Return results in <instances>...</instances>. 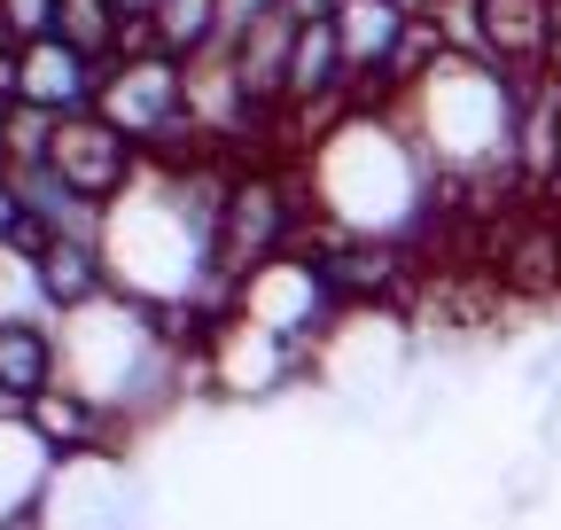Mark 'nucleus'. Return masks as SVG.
<instances>
[{
  "mask_svg": "<svg viewBox=\"0 0 561 530\" xmlns=\"http://www.w3.org/2000/svg\"><path fill=\"white\" fill-rule=\"evenodd\" d=\"M55 344H62V390H79L87 406L125 437V429H149L157 414H172L195 382V344L180 327L133 297H94L79 312L55 320Z\"/></svg>",
  "mask_w": 561,
  "mask_h": 530,
  "instance_id": "3",
  "label": "nucleus"
},
{
  "mask_svg": "<svg viewBox=\"0 0 561 530\" xmlns=\"http://www.w3.org/2000/svg\"><path fill=\"white\" fill-rule=\"evenodd\" d=\"M16 164V110H0V172Z\"/></svg>",
  "mask_w": 561,
  "mask_h": 530,
  "instance_id": "21",
  "label": "nucleus"
},
{
  "mask_svg": "<svg viewBox=\"0 0 561 530\" xmlns=\"http://www.w3.org/2000/svg\"><path fill=\"white\" fill-rule=\"evenodd\" d=\"M149 39L157 55L172 62H203V55H219L227 47V24H219V0H157V16H149Z\"/></svg>",
  "mask_w": 561,
  "mask_h": 530,
  "instance_id": "13",
  "label": "nucleus"
},
{
  "mask_svg": "<svg viewBox=\"0 0 561 530\" xmlns=\"http://www.w3.org/2000/svg\"><path fill=\"white\" fill-rule=\"evenodd\" d=\"M32 234V211H24V187L16 172H0V242H24Z\"/></svg>",
  "mask_w": 561,
  "mask_h": 530,
  "instance_id": "17",
  "label": "nucleus"
},
{
  "mask_svg": "<svg viewBox=\"0 0 561 530\" xmlns=\"http://www.w3.org/2000/svg\"><path fill=\"white\" fill-rule=\"evenodd\" d=\"M305 204H312V227L335 242L413 250L445 211V180L413 149V132L390 102H351L305 149Z\"/></svg>",
  "mask_w": 561,
  "mask_h": 530,
  "instance_id": "1",
  "label": "nucleus"
},
{
  "mask_svg": "<svg viewBox=\"0 0 561 530\" xmlns=\"http://www.w3.org/2000/svg\"><path fill=\"white\" fill-rule=\"evenodd\" d=\"M546 110H553V195H561V79H546Z\"/></svg>",
  "mask_w": 561,
  "mask_h": 530,
  "instance_id": "19",
  "label": "nucleus"
},
{
  "mask_svg": "<svg viewBox=\"0 0 561 530\" xmlns=\"http://www.w3.org/2000/svg\"><path fill=\"white\" fill-rule=\"evenodd\" d=\"M16 71H24V55L0 39V110H16Z\"/></svg>",
  "mask_w": 561,
  "mask_h": 530,
  "instance_id": "18",
  "label": "nucleus"
},
{
  "mask_svg": "<svg viewBox=\"0 0 561 530\" xmlns=\"http://www.w3.org/2000/svg\"><path fill=\"white\" fill-rule=\"evenodd\" d=\"M0 327H55L39 242H0Z\"/></svg>",
  "mask_w": 561,
  "mask_h": 530,
  "instance_id": "14",
  "label": "nucleus"
},
{
  "mask_svg": "<svg viewBox=\"0 0 561 530\" xmlns=\"http://www.w3.org/2000/svg\"><path fill=\"white\" fill-rule=\"evenodd\" d=\"M110 9L133 24V32H149V16H157V0H110Z\"/></svg>",
  "mask_w": 561,
  "mask_h": 530,
  "instance_id": "20",
  "label": "nucleus"
},
{
  "mask_svg": "<svg viewBox=\"0 0 561 530\" xmlns=\"http://www.w3.org/2000/svg\"><path fill=\"white\" fill-rule=\"evenodd\" d=\"M234 312H250L257 327H273V336H289L297 352L320 359V344L335 336V320L351 312V297L335 289V274H328L320 250H280V257L257 265V274H242Z\"/></svg>",
  "mask_w": 561,
  "mask_h": 530,
  "instance_id": "5",
  "label": "nucleus"
},
{
  "mask_svg": "<svg viewBox=\"0 0 561 530\" xmlns=\"http://www.w3.org/2000/svg\"><path fill=\"white\" fill-rule=\"evenodd\" d=\"M55 484H62V452L16 406H0V530H39Z\"/></svg>",
  "mask_w": 561,
  "mask_h": 530,
  "instance_id": "8",
  "label": "nucleus"
},
{
  "mask_svg": "<svg viewBox=\"0 0 561 530\" xmlns=\"http://www.w3.org/2000/svg\"><path fill=\"white\" fill-rule=\"evenodd\" d=\"M94 117H110L140 157H195V117H187V62L157 55L149 39L125 47L110 71H102V94H94Z\"/></svg>",
  "mask_w": 561,
  "mask_h": 530,
  "instance_id": "4",
  "label": "nucleus"
},
{
  "mask_svg": "<svg viewBox=\"0 0 561 530\" xmlns=\"http://www.w3.org/2000/svg\"><path fill=\"white\" fill-rule=\"evenodd\" d=\"M405 117L413 149L430 157L445 195H483V187H515L523 180V125H530V87L483 55H437L413 87L390 94Z\"/></svg>",
  "mask_w": 561,
  "mask_h": 530,
  "instance_id": "2",
  "label": "nucleus"
},
{
  "mask_svg": "<svg viewBox=\"0 0 561 530\" xmlns=\"http://www.w3.org/2000/svg\"><path fill=\"white\" fill-rule=\"evenodd\" d=\"M55 16H62V0H0V39L39 47V39H55Z\"/></svg>",
  "mask_w": 561,
  "mask_h": 530,
  "instance_id": "16",
  "label": "nucleus"
},
{
  "mask_svg": "<svg viewBox=\"0 0 561 530\" xmlns=\"http://www.w3.org/2000/svg\"><path fill=\"white\" fill-rule=\"evenodd\" d=\"M24 422H32V429H39V437H47L62 460H87V452H110V445H117V429H110V422L87 406L79 390H62V382H55L47 398H32V406H24Z\"/></svg>",
  "mask_w": 561,
  "mask_h": 530,
  "instance_id": "12",
  "label": "nucleus"
},
{
  "mask_svg": "<svg viewBox=\"0 0 561 530\" xmlns=\"http://www.w3.org/2000/svg\"><path fill=\"white\" fill-rule=\"evenodd\" d=\"M62 382V344L55 327H0V406H32Z\"/></svg>",
  "mask_w": 561,
  "mask_h": 530,
  "instance_id": "11",
  "label": "nucleus"
},
{
  "mask_svg": "<svg viewBox=\"0 0 561 530\" xmlns=\"http://www.w3.org/2000/svg\"><path fill=\"white\" fill-rule=\"evenodd\" d=\"M312 375V352H297L289 336L257 327L250 312H219L195 344V382L210 398H234V406H257V398H280Z\"/></svg>",
  "mask_w": 561,
  "mask_h": 530,
  "instance_id": "6",
  "label": "nucleus"
},
{
  "mask_svg": "<svg viewBox=\"0 0 561 530\" xmlns=\"http://www.w3.org/2000/svg\"><path fill=\"white\" fill-rule=\"evenodd\" d=\"M39 274H47V297H55V320L79 312V304H94V297H110L102 234H47L39 242Z\"/></svg>",
  "mask_w": 561,
  "mask_h": 530,
  "instance_id": "10",
  "label": "nucleus"
},
{
  "mask_svg": "<svg viewBox=\"0 0 561 530\" xmlns=\"http://www.w3.org/2000/svg\"><path fill=\"white\" fill-rule=\"evenodd\" d=\"M16 55H24V71H16V110L24 117L62 125V117L94 110V94H102V62L94 55H79L70 39H39V47H16Z\"/></svg>",
  "mask_w": 561,
  "mask_h": 530,
  "instance_id": "9",
  "label": "nucleus"
},
{
  "mask_svg": "<svg viewBox=\"0 0 561 530\" xmlns=\"http://www.w3.org/2000/svg\"><path fill=\"white\" fill-rule=\"evenodd\" d=\"M39 164L70 187V195H79V204H94V211H110L117 204V195L140 180V164H149V157H140L133 141H125V132L110 125V117H62V125H47V149H39Z\"/></svg>",
  "mask_w": 561,
  "mask_h": 530,
  "instance_id": "7",
  "label": "nucleus"
},
{
  "mask_svg": "<svg viewBox=\"0 0 561 530\" xmlns=\"http://www.w3.org/2000/svg\"><path fill=\"white\" fill-rule=\"evenodd\" d=\"M55 39H70L79 55H94L102 71L125 55V47H140V32L110 9V0H62V16H55Z\"/></svg>",
  "mask_w": 561,
  "mask_h": 530,
  "instance_id": "15",
  "label": "nucleus"
}]
</instances>
